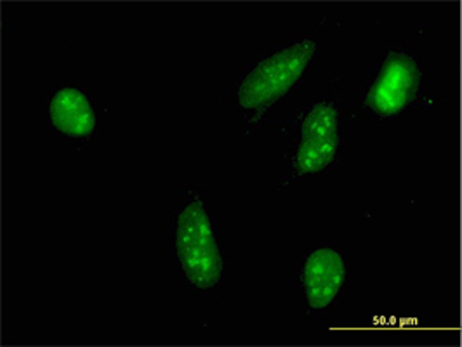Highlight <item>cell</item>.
I'll use <instances>...</instances> for the list:
<instances>
[{
  "instance_id": "obj_1",
  "label": "cell",
  "mask_w": 462,
  "mask_h": 347,
  "mask_svg": "<svg viewBox=\"0 0 462 347\" xmlns=\"http://www.w3.org/2000/svg\"><path fill=\"white\" fill-rule=\"evenodd\" d=\"M315 50V42L302 41L266 58L244 78L238 91L240 105L254 112L275 105L306 75Z\"/></svg>"
},
{
  "instance_id": "obj_6",
  "label": "cell",
  "mask_w": 462,
  "mask_h": 347,
  "mask_svg": "<svg viewBox=\"0 0 462 347\" xmlns=\"http://www.w3.org/2000/svg\"><path fill=\"white\" fill-rule=\"evenodd\" d=\"M54 127L71 138L89 136L96 127V115L89 99L77 89H61L49 106Z\"/></svg>"
},
{
  "instance_id": "obj_2",
  "label": "cell",
  "mask_w": 462,
  "mask_h": 347,
  "mask_svg": "<svg viewBox=\"0 0 462 347\" xmlns=\"http://www.w3.org/2000/svg\"><path fill=\"white\" fill-rule=\"evenodd\" d=\"M176 249L188 279L199 288L216 287L223 275V257L202 202L188 204L176 224Z\"/></svg>"
},
{
  "instance_id": "obj_5",
  "label": "cell",
  "mask_w": 462,
  "mask_h": 347,
  "mask_svg": "<svg viewBox=\"0 0 462 347\" xmlns=\"http://www.w3.org/2000/svg\"><path fill=\"white\" fill-rule=\"evenodd\" d=\"M346 279L345 259L330 247L310 252L300 271L306 301L313 309H324L336 301Z\"/></svg>"
},
{
  "instance_id": "obj_4",
  "label": "cell",
  "mask_w": 462,
  "mask_h": 347,
  "mask_svg": "<svg viewBox=\"0 0 462 347\" xmlns=\"http://www.w3.org/2000/svg\"><path fill=\"white\" fill-rule=\"evenodd\" d=\"M419 87L420 69L416 61L403 52H393L370 87L367 106L377 115H398L416 99Z\"/></svg>"
},
{
  "instance_id": "obj_3",
  "label": "cell",
  "mask_w": 462,
  "mask_h": 347,
  "mask_svg": "<svg viewBox=\"0 0 462 347\" xmlns=\"http://www.w3.org/2000/svg\"><path fill=\"white\" fill-rule=\"evenodd\" d=\"M339 112L334 105L315 106L300 125L294 167L300 174H319L336 159L339 150Z\"/></svg>"
}]
</instances>
